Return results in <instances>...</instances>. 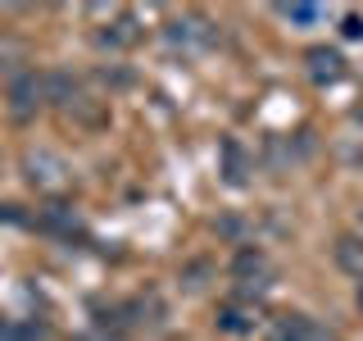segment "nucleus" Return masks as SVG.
Returning a JSON list of instances; mask_svg holds the SVG:
<instances>
[{"mask_svg": "<svg viewBox=\"0 0 363 341\" xmlns=\"http://www.w3.org/2000/svg\"><path fill=\"white\" fill-rule=\"evenodd\" d=\"M232 278H236V287H241L245 296L250 291H268L272 287V259L264 255V250H255V246H245V250H236V259H232Z\"/></svg>", "mask_w": 363, "mask_h": 341, "instance_id": "f257e3e1", "label": "nucleus"}, {"mask_svg": "<svg viewBox=\"0 0 363 341\" xmlns=\"http://www.w3.org/2000/svg\"><path fill=\"white\" fill-rule=\"evenodd\" d=\"M41 96H45V82L37 73H23V77H14L9 82V114L23 123V119H32L37 114V105H41Z\"/></svg>", "mask_w": 363, "mask_h": 341, "instance_id": "7ed1b4c3", "label": "nucleus"}, {"mask_svg": "<svg viewBox=\"0 0 363 341\" xmlns=\"http://www.w3.org/2000/svg\"><path fill=\"white\" fill-rule=\"evenodd\" d=\"M340 32H345V37H354V41H359V37H363V18H359V14H350L345 23H340Z\"/></svg>", "mask_w": 363, "mask_h": 341, "instance_id": "ddd939ff", "label": "nucleus"}, {"mask_svg": "<svg viewBox=\"0 0 363 341\" xmlns=\"http://www.w3.org/2000/svg\"><path fill=\"white\" fill-rule=\"evenodd\" d=\"M354 164H359V173H363V151H359V155H354Z\"/></svg>", "mask_w": 363, "mask_h": 341, "instance_id": "dca6fc26", "label": "nucleus"}, {"mask_svg": "<svg viewBox=\"0 0 363 341\" xmlns=\"http://www.w3.org/2000/svg\"><path fill=\"white\" fill-rule=\"evenodd\" d=\"M281 18H291V23H300V28H309V23L323 18V9H318V5H281Z\"/></svg>", "mask_w": 363, "mask_h": 341, "instance_id": "9b49d317", "label": "nucleus"}, {"mask_svg": "<svg viewBox=\"0 0 363 341\" xmlns=\"http://www.w3.org/2000/svg\"><path fill=\"white\" fill-rule=\"evenodd\" d=\"M0 219H5V223H23V214H14V205H0Z\"/></svg>", "mask_w": 363, "mask_h": 341, "instance_id": "4468645a", "label": "nucleus"}, {"mask_svg": "<svg viewBox=\"0 0 363 341\" xmlns=\"http://www.w3.org/2000/svg\"><path fill=\"white\" fill-rule=\"evenodd\" d=\"M23 168H28V182L41 191H60L68 182V164L55 151H32L28 159H23Z\"/></svg>", "mask_w": 363, "mask_h": 341, "instance_id": "f03ea898", "label": "nucleus"}, {"mask_svg": "<svg viewBox=\"0 0 363 341\" xmlns=\"http://www.w3.org/2000/svg\"><path fill=\"white\" fill-rule=\"evenodd\" d=\"M336 264L363 278V237H340L336 242Z\"/></svg>", "mask_w": 363, "mask_h": 341, "instance_id": "6e6552de", "label": "nucleus"}, {"mask_svg": "<svg viewBox=\"0 0 363 341\" xmlns=\"http://www.w3.org/2000/svg\"><path fill=\"white\" fill-rule=\"evenodd\" d=\"M218 155H223V178H227V187H245L250 182V159L241 151V141L236 136H227V141L218 146Z\"/></svg>", "mask_w": 363, "mask_h": 341, "instance_id": "39448f33", "label": "nucleus"}, {"mask_svg": "<svg viewBox=\"0 0 363 341\" xmlns=\"http://www.w3.org/2000/svg\"><path fill=\"white\" fill-rule=\"evenodd\" d=\"M309 73H313V82H336L340 73H345V60H340L336 50H309Z\"/></svg>", "mask_w": 363, "mask_h": 341, "instance_id": "423d86ee", "label": "nucleus"}, {"mask_svg": "<svg viewBox=\"0 0 363 341\" xmlns=\"http://www.w3.org/2000/svg\"><path fill=\"white\" fill-rule=\"evenodd\" d=\"M268 341H327V337H323V328H318L309 314H281L277 323H272Z\"/></svg>", "mask_w": 363, "mask_h": 341, "instance_id": "20e7f679", "label": "nucleus"}, {"mask_svg": "<svg viewBox=\"0 0 363 341\" xmlns=\"http://www.w3.org/2000/svg\"><path fill=\"white\" fill-rule=\"evenodd\" d=\"M100 41H105V45H132V41H136V18L123 14L118 23H113V28L100 32Z\"/></svg>", "mask_w": 363, "mask_h": 341, "instance_id": "9d476101", "label": "nucleus"}, {"mask_svg": "<svg viewBox=\"0 0 363 341\" xmlns=\"http://www.w3.org/2000/svg\"><path fill=\"white\" fill-rule=\"evenodd\" d=\"M218 328L223 332H250V328H255V310H245V305H223Z\"/></svg>", "mask_w": 363, "mask_h": 341, "instance_id": "1a4fd4ad", "label": "nucleus"}, {"mask_svg": "<svg viewBox=\"0 0 363 341\" xmlns=\"http://www.w3.org/2000/svg\"><path fill=\"white\" fill-rule=\"evenodd\" d=\"M0 341H45L41 323H23V328H0Z\"/></svg>", "mask_w": 363, "mask_h": 341, "instance_id": "f8f14e48", "label": "nucleus"}, {"mask_svg": "<svg viewBox=\"0 0 363 341\" xmlns=\"http://www.w3.org/2000/svg\"><path fill=\"white\" fill-rule=\"evenodd\" d=\"M359 232H363V210H359Z\"/></svg>", "mask_w": 363, "mask_h": 341, "instance_id": "f3484780", "label": "nucleus"}, {"mask_svg": "<svg viewBox=\"0 0 363 341\" xmlns=\"http://www.w3.org/2000/svg\"><path fill=\"white\" fill-rule=\"evenodd\" d=\"M168 41L182 45V41H200V45H209L213 41V32H209V23H200V18H177V23H168Z\"/></svg>", "mask_w": 363, "mask_h": 341, "instance_id": "0eeeda50", "label": "nucleus"}, {"mask_svg": "<svg viewBox=\"0 0 363 341\" xmlns=\"http://www.w3.org/2000/svg\"><path fill=\"white\" fill-rule=\"evenodd\" d=\"M354 305H359V314H363V278H359V287H354Z\"/></svg>", "mask_w": 363, "mask_h": 341, "instance_id": "2eb2a0df", "label": "nucleus"}]
</instances>
